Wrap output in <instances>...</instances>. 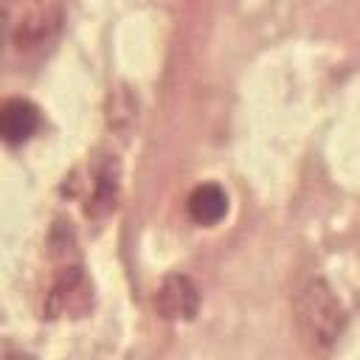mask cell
I'll return each instance as SVG.
<instances>
[{"label":"cell","instance_id":"6da1fadb","mask_svg":"<svg viewBox=\"0 0 360 360\" xmlns=\"http://www.w3.org/2000/svg\"><path fill=\"white\" fill-rule=\"evenodd\" d=\"M292 312H295L298 332L315 349L332 346L346 326V312H343L335 290L323 278H309L298 287Z\"/></svg>","mask_w":360,"mask_h":360},{"label":"cell","instance_id":"7a4b0ae2","mask_svg":"<svg viewBox=\"0 0 360 360\" xmlns=\"http://www.w3.org/2000/svg\"><path fill=\"white\" fill-rule=\"evenodd\" d=\"M59 25V8L48 0H20L8 3V34L20 48L42 42Z\"/></svg>","mask_w":360,"mask_h":360},{"label":"cell","instance_id":"3957f363","mask_svg":"<svg viewBox=\"0 0 360 360\" xmlns=\"http://www.w3.org/2000/svg\"><path fill=\"white\" fill-rule=\"evenodd\" d=\"M155 307L166 321H191L200 309V290L188 276L172 273L158 287Z\"/></svg>","mask_w":360,"mask_h":360},{"label":"cell","instance_id":"277c9868","mask_svg":"<svg viewBox=\"0 0 360 360\" xmlns=\"http://www.w3.org/2000/svg\"><path fill=\"white\" fill-rule=\"evenodd\" d=\"M39 107L28 98H6L0 110V135L8 146L25 143L39 129Z\"/></svg>","mask_w":360,"mask_h":360},{"label":"cell","instance_id":"5b68a950","mask_svg":"<svg viewBox=\"0 0 360 360\" xmlns=\"http://www.w3.org/2000/svg\"><path fill=\"white\" fill-rule=\"evenodd\" d=\"M186 211L197 225H217L228 214V194L219 183H200L188 191Z\"/></svg>","mask_w":360,"mask_h":360},{"label":"cell","instance_id":"8992f818","mask_svg":"<svg viewBox=\"0 0 360 360\" xmlns=\"http://www.w3.org/2000/svg\"><path fill=\"white\" fill-rule=\"evenodd\" d=\"M115 197H118V174H115V166L107 163L104 169L96 172L93 200L87 205V214H104V211L115 208Z\"/></svg>","mask_w":360,"mask_h":360}]
</instances>
